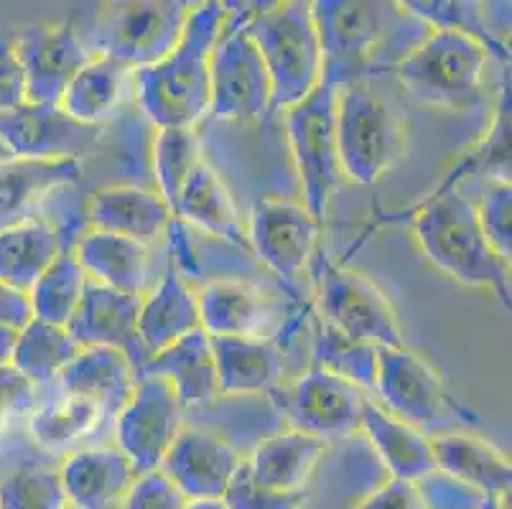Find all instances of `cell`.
I'll return each mask as SVG.
<instances>
[{
  "mask_svg": "<svg viewBox=\"0 0 512 509\" xmlns=\"http://www.w3.org/2000/svg\"><path fill=\"white\" fill-rule=\"evenodd\" d=\"M225 3H194L176 49L166 59L133 72V90L143 115L166 128H192L209 110V56L225 31Z\"/></svg>",
  "mask_w": 512,
  "mask_h": 509,
  "instance_id": "obj_1",
  "label": "cell"
},
{
  "mask_svg": "<svg viewBox=\"0 0 512 509\" xmlns=\"http://www.w3.org/2000/svg\"><path fill=\"white\" fill-rule=\"evenodd\" d=\"M413 232L426 258L472 288H490L510 308V263L492 250L477 217V204L456 186L436 189L413 214Z\"/></svg>",
  "mask_w": 512,
  "mask_h": 509,
  "instance_id": "obj_2",
  "label": "cell"
},
{
  "mask_svg": "<svg viewBox=\"0 0 512 509\" xmlns=\"http://www.w3.org/2000/svg\"><path fill=\"white\" fill-rule=\"evenodd\" d=\"M321 49V82L344 87L367 82L377 67H385V51L398 44V36L413 21L406 8L372 0H316L311 3ZM408 54V51H406Z\"/></svg>",
  "mask_w": 512,
  "mask_h": 509,
  "instance_id": "obj_3",
  "label": "cell"
},
{
  "mask_svg": "<svg viewBox=\"0 0 512 509\" xmlns=\"http://www.w3.org/2000/svg\"><path fill=\"white\" fill-rule=\"evenodd\" d=\"M271 79V112L291 110L321 82V49L311 3H268L242 16Z\"/></svg>",
  "mask_w": 512,
  "mask_h": 509,
  "instance_id": "obj_4",
  "label": "cell"
},
{
  "mask_svg": "<svg viewBox=\"0 0 512 509\" xmlns=\"http://www.w3.org/2000/svg\"><path fill=\"white\" fill-rule=\"evenodd\" d=\"M490 51L479 41L456 31H434L423 36L398 64L400 84L421 105L444 110H472L482 102L484 72Z\"/></svg>",
  "mask_w": 512,
  "mask_h": 509,
  "instance_id": "obj_5",
  "label": "cell"
},
{
  "mask_svg": "<svg viewBox=\"0 0 512 509\" xmlns=\"http://www.w3.org/2000/svg\"><path fill=\"white\" fill-rule=\"evenodd\" d=\"M334 120L342 174L357 184H375L406 156V120L398 107L372 90L370 82L339 87Z\"/></svg>",
  "mask_w": 512,
  "mask_h": 509,
  "instance_id": "obj_6",
  "label": "cell"
},
{
  "mask_svg": "<svg viewBox=\"0 0 512 509\" xmlns=\"http://www.w3.org/2000/svg\"><path fill=\"white\" fill-rule=\"evenodd\" d=\"M192 3L184 0H123L97 8L82 34L95 56L113 59L136 72L158 64L176 49Z\"/></svg>",
  "mask_w": 512,
  "mask_h": 509,
  "instance_id": "obj_7",
  "label": "cell"
},
{
  "mask_svg": "<svg viewBox=\"0 0 512 509\" xmlns=\"http://www.w3.org/2000/svg\"><path fill=\"white\" fill-rule=\"evenodd\" d=\"M375 395L393 418L426 438L479 426V418L454 398L439 372L408 347H377Z\"/></svg>",
  "mask_w": 512,
  "mask_h": 509,
  "instance_id": "obj_8",
  "label": "cell"
},
{
  "mask_svg": "<svg viewBox=\"0 0 512 509\" xmlns=\"http://www.w3.org/2000/svg\"><path fill=\"white\" fill-rule=\"evenodd\" d=\"M337 87L319 82L309 97L286 110L288 140L304 189V207L316 224H324L332 199L342 186L337 151Z\"/></svg>",
  "mask_w": 512,
  "mask_h": 509,
  "instance_id": "obj_9",
  "label": "cell"
},
{
  "mask_svg": "<svg viewBox=\"0 0 512 509\" xmlns=\"http://www.w3.org/2000/svg\"><path fill=\"white\" fill-rule=\"evenodd\" d=\"M321 319L372 347H406L393 303L367 275L334 263L327 252H314Z\"/></svg>",
  "mask_w": 512,
  "mask_h": 509,
  "instance_id": "obj_10",
  "label": "cell"
},
{
  "mask_svg": "<svg viewBox=\"0 0 512 509\" xmlns=\"http://www.w3.org/2000/svg\"><path fill=\"white\" fill-rule=\"evenodd\" d=\"M209 115L253 123L271 112V79L242 18L227 21L209 56Z\"/></svg>",
  "mask_w": 512,
  "mask_h": 509,
  "instance_id": "obj_11",
  "label": "cell"
},
{
  "mask_svg": "<svg viewBox=\"0 0 512 509\" xmlns=\"http://www.w3.org/2000/svg\"><path fill=\"white\" fill-rule=\"evenodd\" d=\"M115 418V443L138 476L161 466L166 451L184 428V408L174 387L164 377L153 375L136 377L133 395Z\"/></svg>",
  "mask_w": 512,
  "mask_h": 509,
  "instance_id": "obj_12",
  "label": "cell"
},
{
  "mask_svg": "<svg viewBox=\"0 0 512 509\" xmlns=\"http://www.w3.org/2000/svg\"><path fill=\"white\" fill-rule=\"evenodd\" d=\"M16 56L26 84V102L59 105L77 72L95 59L69 21L29 23L13 28Z\"/></svg>",
  "mask_w": 512,
  "mask_h": 509,
  "instance_id": "obj_13",
  "label": "cell"
},
{
  "mask_svg": "<svg viewBox=\"0 0 512 509\" xmlns=\"http://www.w3.org/2000/svg\"><path fill=\"white\" fill-rule=\"evenodd\" d=\"M367 398L370 392L362 387L316 367L299 382L276 392V403L291 431L327 443L362 431V408Z\"/></svg>",
  "mask_w": 512,
  "mask_h": 509,
  "instance_id": "obj_14",
  "label": "cell"
},
{
  "mask_svg": "<svg viewBox=\"0 0 512 509\" xmlns=\"http://www.w3.org/2000/svg\"><path fill=\"white\" fill-rule=\"evenodd\" d=\"M102 125L69 118L59 105L23 102L0 112V140L13 158L29 161H79L97 148Z\"/></svg>",
  "mask_w": 512,
  "mask_h": 509,
  "instance_id": "obj_15",
  "label": "cell"
},
{
  "mask_svg": "<svg viewBox=\"0 0 512 509\" xmlns=\"http://www.w3.org/2000/svg\"><path fill=\"white\" fill-rule=\"evenodd\" d=\"M242 454L220 433L184 426L166 451L158 471L169 476L189 502L222 499L242 466Z\"/></svg>",
  "mask_w": 512,
  "mask_h": 509,
  "instance_id": "obj_16",
  "label": "cell"
},
{
  "mask_svg": "<svg viewBox=\"0 0 512 509\" xmlns=\"http://www.w3.org/2000/svg\"><path fill=\"white\" fill-rule=\"evenodd\" d=\"M319 224L304 204L260 199L250 217L248 242L278 278L296 283L316 252Z\"/></svg>",
  "mask_w": 512,
  "mask_h": 509,
  "instance_id": "obj_17",
  "label": "cell"
},
{
  "mask_svg": "<svg viewBox=\"0 0 512 509\" xmlns=\"http://www.w3.org/2000/svg\"><path fill=\"white\" fill-rule=\"evenodd\" d=\"M141 303L143 298L113 291V288L87 278L82 301L67 324V331L79 347H110L123 352L138 377L148 359L141 344V334H138Z\"/></svg>",
  "mask_w": 512,
  "mask_h": 509,
  "instance_id": "obj_18",
  "label": "cell"
},
{
  "mask_svg": "<svg viewBox=\"0 0 512 509\" xmlns=\"http://www.w3.org/2000/svg\"><path fill=\"white\" fill-rule=\"evenodd\" d=\"M136 476V469L118 446L77 448L59 469L69 509L113 507L136 482Z\"/></svg>",
  "mask_w": 512,
  "mask_h": 509,
  "instance_id": "obj_19",
  "label": "cell"
},
{
  "mask_svg": "<svg viewBox=\"0 0 512 509\" xmlns=\"http://www.w3.org/2000/svg\"><path fill=\"white\" fill-rule=\"evenodd\" d=\"M164 377L174 387L179 405L189 408H207L220 398V380L214 367L212 339L204 329L192 331L189 336L174 342L146 359L138 377Z\"/></svg>",
  "mask_w": 512,
  "mask_h": 509,
  "instance_id": "obj_20",
  "label": "cell"
},
{
  "mask_svg": "<svg viewBox=\"0 0 512 509\" xmlns=\"http://www.w3.org/2000/svg\"><path fill=\"white\" fill-rule=\"evenodd\" d=\"M59 392L95 403L107 418L120 413L136 387V370L123 352L110 347H82L59 372Z\"/></svg>",
  "mask_w": 512,
  "mask_h": 509,
  "instance_id": "obj_21",
  "label": "cell"
},
{
  "mask_svg": "<svg viewBox=\"0 0 512 509\" xmlns=\"http://www.w3.org/2000/svg\"><path fill=\"white\" fill-rule=\"evenodd\" d=\"M79 176V161H0V232L36 219L41 204Z\"/></svg>",
  "mask_w": 512,
  "mask_h": 509,
  "instance_id": "obj_22",
  "label": "cell"
},
{
  "mask_svg": "<svg viewBox=\"0 0 512 509\" xmlns=\"http://www.w3.org/2000/svg\"><path fill=\"white\" fill-rule=\"evenodd\" d=\"M431 451L439 471L479 489L487 497L510 499V459L487 438H479L469 431L441 433L431 438Z\"/></svg>",
  "mask_w": 512,
  "mask_h": 509,
  "instance_id": "obj_23",
  "label": "cell"
},
{
  "mask_svg": "<svg viewBox=\"0 0 512 509\" xmlns=\"http://www.w3.org/2000/svg\"><path fill=\"white\" fill-rule=\"evenodd\" d=\"M72 250L87 278L113 291L143 298L148 288V275H151L148 245L92 230L79 237Z\"/></svg>",
  "mask_w": 512,
  "mask_h": 509,
  "instance_id": "obj_24",
  "label": "cell"
},
{
  "mask_svg": "<svg viewBox=\"0 0 512 509\" xmlns=\"http://www.w3.org/2000/svg\"><path fill=\"white\" fill-rule=\"evenodd\" d=\"M214 367L220 380V395H260L281 382L283 352L276 342L263 336L235 339L209 336Z\"/></svg>",
  "mask_w": 512,
  "mask_h": 509,
  "instance_id": "obj_25",
  "label": "cell"
},
{
  "mask_svg": "<svg viewBox=\"0 0 512 509\" xmlns=\"http://www.w3.org/2000/svg\"><path fill=\"white\" fill-rule=\"evenodd\" d=\"M87 217L95 230L148 245L166 230L171 212L161 194L138 186H107L90 196Z\"/></svg>",
  "mask_w": 512,
  "mask_h": 509,
  "instance_id": "obj_26",
  "label": "cell"
},
{
  "mask_svg": "<svg viewBox=\"0 0 512 509\" xmlns=\"http://www.w3.org/2000/svg\"><path fill=\"white\" fill-rule=\"evenodd\" d=\"M202 329L209 336H260L276 316V303L240 280H212L197 296Z\"/></svg>",
  "mask_w": 512,
  "mask_h": 509,
  "instance_id": "obj_27",
  "label": "cell"
},
{
  "mask_svg": "<svg viewBox=\"0 0 512 509\" xmlns=\"http://www.w3.org/2000/svg\"><path fill=\"white\" fill-rule=\"evenodd\" d=\"M324 454L327 441L299 431H286L263 438L253 448L250 459H245V466L260 487L296 494L306 492V484Z\"/></svg>",
  "mask_w": 512,
  "mask_h": 509,
  "instance_id": "obj_28",
  "label": "cell"
},
{
  "mask_svg": "<svg viewBox=\"0 0 512 509\" xmlns=\"http://www.w3.org/2000/svg\"><path fill=\"white\" fill-rule=\"evenodd\" d=\"M199 329H202V319H199L197 293L186 286L179 270L171 265L156 291L141 303L138 334H141L143 349L148 357H153Z\"/></svg>",
  "mask_w": 512,
  "mask_h": 509,
  "instance_id": "obj_29",
  "label": "cell"
},
{
  "mask_svg": "<svg viewBox=\"0 0 512 509\" xmlns=\"http://www.w3.org/2000/svg\"><path fill=\"white\" fill-rule=\"evenodd\" d=\"M362 433H367L377 459L383 461L393 479L416 482L423 474L436 469L431 438L403 420L393 418L372 395L362 408Z\"/></svg>",
  "mask_w": 512,
  "mask_h": 509,
  "instance_id": "obj_30",
  "label": "cell"
},
{
  "mask_svg": "<svg viewBox=\"0 0 512 509\" xmlns=\"http://www.w3.org/2000/svg\"><path fill=\"white\" fill-rule=\"evenodd\" d=\"M174 217L197 224L199 230L232 242L237 247H250L230 189L222 184L217 171L204 161L186 179L179 202H176Z\"/></svg>",
  "mask_w": 512,
  "mask_h": 509,
  "instance_id": "obj_31",
  "label": "cell"
},
{
  "mask_svg": "<svg viewBox=\"0 0 512 509\" xmlns=\"http://www.w3.org/2000/svg\"><path fill=\"white\" fill-rule=\"evenodd\" d=\"M62 247V232L39 217L8 227L0 232V280L29 293Z\"/></svg>",
  "mask_w": 512,
  "mask_h": 509,
  "instance_id": "obj_32",
  "label": "cell"
},
{
  "mask_svg": "<svg viewBox=\"0 0 512 509\" xmlns=\"http://www.w3.org/2000/svg\"><path fill=\"white\" fill-rule=\"evenodd\" d=\"M130 74V69L120 67L113 59L95 56L69 82L59 107L79 123L102 125V120L110 118L125 100V92L130 90Z\"/></svg>",
  "mask_w": 512,
  "mask_h": 509,
  "instance_id": "obj_33",
  "label": "cell"
},
{
  "mask_svg": "<svg viewBox=\"0 0 512 509\" xmlns=\"http://www.w3.org/2000/svg\"><path fill=\"white\" fill-rule=\"evenodd\" d=\"M79 349L82 347L74 342L67 326L31 319L18 331L8 364L41 390V387L57 382L59 372L77 357Z\"/></svg>",
  "mask_w": 512,
  "mask_h": 509,
  "instance_id": "obj_34",
  "label": "cell"
},
{
  "mask_svg": "<svg viewBox=\"0 0 512 509\" xmlns=\"http://www.w3.org/2000/svg\"><path fill=\"white\" fill-rule=\"evenodd\" d=\"M107 415L95 403L82 398H46L31 410L29 436L41 454H62L90 436Z\"/></svg>",
  "mask_w": 512,
  "mask_h": 509,
  "instance_id": "obj_35",
  "label": "cell"
},
{
  "mask_svg": "<svg viewBox=\"0 0 512 509\" xmlns=\"http://www.w3.org/2000/svg\"><path fill=\"white\" fill-rule=\"evenodd\" d=\"M413 18L426 23L434 31H456L479 41L490 56L510 64V46L495 26L487 21V3L474 0H408L400 3Z\"/></svg>",
  "mask_w": 512,
  "mask_h": 509,
  "instance_id": "obj_36",
  "label": "cell"
},
{
  "mask_svg": "<svg viewBox=\"0 0 512 509\" xmlns=\"http://www.w3.org/2000/svg\"><path fill=\"white\" fill-rule=\"evenodd\" d=\"M87 286V273L82 270L79 260L74 258L72 247L64 245L54 263L44 270L34 288L29 291L31 311L34 319L46 321V324L67 326L77 311L82 293Z\"/></svg>",
  "mask_w": 512,
  "mask_h": 509,
  "instance_id": "obj_37",
  "label": "cell"
},
{
  "mask_svg": "<svg viewBox=\"0 0 512 509\" xmlns=\"http://www.w3.org/2000/svg\"><path fill=\"white\" fill-rule=\"evenodd\" d=\"M314 367L332 372L352 385L362 387L375 398L377 385V347L349 339L332 324L321 319L314 336Z\"/></svg>",
  "mask_w": 512,
  "mask_h": 509,
  "instance_id": "obj_38",
  "label": "cell"
},
{
  "mask_svg": "<svg viewBox=\"0 0 512 509\" xmlns=\"http://www.w3.org/2000/svg\"><path fill=\"white\" fill-rule=\"evenodd\" d=\"M202 140L192 128H166L158 130L153 146V163H156V181L161 199L174 217L176 202L184 189L186 179L202 163Z\"/></svg>",
  "mask_w": 512,
  "mask_h": 509,
  "instance_id": "obj_39",
  "label": "cell"
},
{
  "mask_svg": "<svg viewBox=\"0 0 512 509\" xmlns=\"http://www.w3.org/2000/svg\"><path fill=\"white\" fill-rule=\"evenodd\" d=\"M469 174H479L487 181H507L510 184V79L500 92L495 120H492L487 138L472 153H467L462 166H456L441 186H456V181Z\"/></svg>",
  "mask_w": 512,
  "mask_h": 509,
  "instance_id": "obj_40",
  "label": "cell"
},
{
  "mask_svg": "<svg viewBox=\"0 0 512 509\" xmlns=\"http://www.w3.org/2000/svg\"><path fill=\"white\" fill-rule=\"evenodd\" d=\"M0 509H69L59 469L21 464L0 474Z\"/></svg>",
  "mask_w": 512,
  "mask_h": 509,
  "instance_id": "obj_41",
  "label": "cell"
},
{
  "mask_svg": "<svg viewBox=\"0 0 512 509\" xmlns=\"http://www.w3.org/2000/svg\"><path fill=\"white\" fill-rule=\"evenodd\" d=\"M479 224L492 250L505 263L512 258V186L507 181H487L477 207Z\"/></svg>",
  "mask_w": 512,
  "mask_h": 509,
  "instance_id": "obj_42",
  "label": "cell"
},
{
  "mask_svg": "<svg viewBox=\"0 0 512 509\" xmlns=\"http://www.w3.org/2000/svg\"><path fill=\"white\" fill-rule=\"evenodd\" d=\"M227 509H304L309 502V494L296 492H276V489L260 487L250 476L248 466L242 461V466L237 469L235 479L227 487L225 497H222Z\"/></svg>",
  "mask_w": 512,
  "mask_h": 509,
  "instance_id": "obj_43",
  "label": "cell"
},
{
  "mask_svg": "<svg viewBox=\"0 0 512 509\" xmlns=\"http://www.w3.org/2000/svg\"><path fill=\"white\" fill-rule=\"evenodd\" d=\"M416 492L426 509H482L487 494L469 484L459 482L454 476L434 469L416 479Z\"/></svg>",
  "mask_w": 512,
  "mask_h": 509,
  "instance_id": "obj_44",
  "label": "cell"
},
{
  "mask_svg": "<svg viewBox=\"0 0 512 509\" xmlns=\"http://www.w3.org/2000/svg\"><path fill=\"white\" fill-rule=\"evenodd\" d=\"M120 509H186L189 499L174 487L164 471H148L136 476L120 499Z\"/></svg>",
  "mask_w": 512,
  "mask_h": 509,
  "instance_id": "obj_45",
  "label": "cell"
},
{
  "mask_svg": "<svg viewBox=\"0 0 512 509\" xmlns=\"http://www.w3.org/2000/svg\"><path fill=\"white\" fill-rule=\"evenodd\" d=\"M41 390L31 385L21 372H16L11 364L0 367V436L8 438L11 426L18 418H29L31 410L41 403Z\"/></svg>",
  "mask_w": 512,
  "mask_h": 509,
  "instance_id": "obj_46",
  "label": "cell"
},
{
  "mask_svg": "<svg viewBox=\"0 0 512 509\" xmlns=\"http://www.w3.org/2000/svg\"><path fill=\"white\" fill-rule=\"evenodd\" d=\"M23 102H26V84L16 56V34L13 28L0 26V112L16 110Z\"/></svg>",
  "mask_w": 512,
  "mask_h": 509,
  "instance_id": "obj_47",
  "label": "cell"
},
{
  "mask_svg": "<svg viewBox=\"0 0 512 509\" xmlns=\"http://www.w3.org/2000/svg\"><path fill=\"white\" fill-rule=\"evenodd\" d=\"M349 509H426L416 492V484L403 479H390L383 487L375 489L370 497L352 504Z\"/></svg>",
  "mask_w": 512,
  "mask_h": 509,
  "instance_id": "obj_48",
  "label": "cell"
},
{
  "mask_svg": "<svg viewBox=\"0 0 512 509\" xmlns=\"http://www.w3.org/2000/svg\"><path fill=\"white\" fill-rule=\"evenodd\" d=\"M31 319H34V311H31L29 293L16 291L0 280V326L21 331Z\"/></svg>",
  "mask_w": 512,
  "mask_h": 509,
  "instance_id": "obj_49",
  "label": "cell"
},
{
  "mask_svg": "<svg viewBox=\"0 0 512 509\" xmlns=\"http://www.w3.org/2000/svg\"><path fill=\"white\" fill-rule=\"evenodd\" d=\"M16 336H18V331L6 329V326H0V367L11 362V354H13V344H16Z\"/></svg>",
  "mask_w": 512,
  "mask_h": 509,
  "instance_id": "obj_50",
  "label": "cell"
},
{
  "mask_svg": "<svg viewBox=\"0 0 512 509\" xmlns=\"http://www.w3.org/2000/svg\"><path fill=\"white\" fill-rule=\"evenodd\" d=\"M186 509H227L222 499H194L186 504Z\"/></svg>",
  "mask_w": 512,
  "mask_h": 509,
  "instance_id": "obj_51",
  "label": "cell"
},
{
  "mask_svg": "<svg viewBox=\"0 0 512 509\" xmlns=\"http://www.w3.org/2000/svg\"><path fill=\"white\" fill-rule=\"evenodd\" d=\"M482 509H510V499L500 497H484Z\"/></svg>",
  "mask_w": 512,
  "mask_h": 509,
  "instance_id": "obj_52",
  "label": "cell"
},
{
  "mask_svg": "<svg viewBox=\"0 0 512 509\" xmlns=\"http://www.w3.org/2000/svg\"><path fill=\"white\" fill-rule=\"evenodd\" d=\"M11 151H8L6 146H3V140H0V161H11Z\"/></svg>",
  "mask_w": 512,
  "mask_h": 509,
  "instance_id": "obj_53",
  "label": "cell"
}]
</instances>
